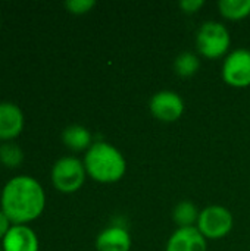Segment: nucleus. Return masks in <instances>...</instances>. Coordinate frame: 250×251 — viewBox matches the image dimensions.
I'll use <instances>...</instances> for the list:
<instances>
[{"mask_svg":"<svg viewBox=\"0 0 250 251\" xmlns=\"http://www.w3.org/2000/svg\"><path fill=\"white\" fill-rule=\"evenodd\" d=\"M10 226H12V224H10V221L7 219V216L0 210V241L4 238V235L7 234V231L10 229Z\"/></svg>","mask_w":250,"mask_h":251,"instance_id":"nucleus-19","label":"nucleus"},{"mask_svg":"<svg viewBox=\"0 0 250 251\" xmlns=\"http://www.w3.org/2000/svg\"><path fill=\"white\" fill-rule=\"evenodd\" d=\"M149 109L158 121L175 122L184 112V101L175 91L162 90L150 99Z\"/></svg>","mask_w":250,"mask_h":251,"instance_id":"nucleus-7","label":"nucleus"},{"mask_svg":"<svg viewBox=\"0 0 250 251\" xmlns=\"http://www.w3.org/2000/svg\"><path fill=\"white\" fill-rule=\"evenodd\" d=\"M233 215L224 206H208L200 215L196 228L206 240H221L233 229Z\"/></svg>","mask_w":250,"mask_h":251,"instance_id":"nucleus-5","label":"nucleus"},{"mask_svg":"<svg viewBox=\"0 0 250 251\" xmlns=\"http://www.w3.org/2000/svg\"><path fill=\"white\" fill-rule=\"evenodd\" d=\"M94 6H96V1L94 0H68L65 3V7L72 15H85Z\"/></svg>","mask_w":250,"mask_h":251,"instance_id":"nucleus-17","label":"nucleus"},{"mask_svg":"<svg viewBox=\"0 0 250 251\" xmlns=\"http://www.w3.org/2000/svg\"><path fill=\"white\" fill-rule=\"evenodd\" d=\"M38 237L28 225H12L1 240L3 251H38Z\"/></svg>","mask_w":250,"mask_h":251,"instance_id":"nucleus-9","label":"nucleus"},{"mask_svg":"<svg viewBox=\"0 0 250 251\" xmlns=\"http://www.w3.org/2000/svg\"><path fill=\"white\" fill-rule=\"evenodd\" d=\"M25 125L24 112L12 101L0 103V143L13 141Z\"/></svg>","mask_w":250,"mask_h":251,"instance_id":"nucleus-8","label":"nucleus"},{"mask_svg":"<svg viewBox=\"0 0 250 251\" xmlns=\"http://www.w3.org/2000/svg\"><path fill=\"white\" fill-rule=\"evenodd\" d=\"M0 251H3V250H0Z\"/></svg>","mask_w":250,"mask_h":251,"instance_id":"nucleus-20","label":"nucleus"},{"mask_svg":"<svg viewBox=\"0 0 250 251\" xmlns=\"http://www.w3.org/2000/svg\"><path fill=\"white\" fill-rule=\"evenodd\" d=\"M24 162V150L13 141L0 143V163L4 168L15 169Z\"/></svg>","mask_w":250,"mask_h":251,"instance_id":"nucleus-16","label":"nucleus"},{"mask_svg":"<svg viewBox=\"0 0 250 251\" xmlns=\"http://www.w3.org/2000/svg\"><path fill=\"white\" fill-rule=\"evenodd\" d=\"M222 79L234 88L250 85V50L237 49L231 51L222 63Z\"/></svg>","mask_w":250,"mask_h":251,"instance_id":"nucleus-6","label":"nucleus"},{"mask_svg":"<svg viewBox=\"0 0 250 251\" xmlns=\"http://www.w3.org/2000/svg\"><path fill=\"white\" fill-rule=\"evenodd\" d=\"M200 68V59L197 54L192 53V51H183L175 57L174 62V69L177 72V75L183 76V78H189L193 76Z\"/></svg>","mask_w":250,"mask_h":251,"instance_id":"nucleus-15","label":"nucleus"},{"mask_svg":"<svg viewBox=\"0 0 250 251\" xmlns=\"http://www.w3.org/2000/svg\"><path fill=\"white\" fill-rule=\"evenodd\" d=\"M83 163L87 175L100 184L118 182L127 171V162L122 153L106 141L93 143L85 151Z\"/></svg>","mask_w":250,"mask_h":251,"instance_id":"nucleus-2","label":"nucleus"},{"mask_svg":"<svg viewBox=\"0 0 250 251\" xmlns=\"http://www.w3.org/2000/svg\"><path fill=\"white\" fill-rule=\"evenodd\" d=\"M206 238L196 226L177 228L167 243L165 251H206Z\"/></svg>","mask_w":250,"mask_h":251,"instance_id":"nucleus-10","label":"nucleus"},{"mask_svg":"<svg viewBox=\"0 0 250 251\" xmlns=\"http://www.w3.org/2000/svg\"><path fill=\"white\" fill-rule=\"evenodd\" d=\"M46 207V193L41 184L29 175L9 179L0 194V210L12 225H27L41 216Z\"/></svg>","mask_w":250,"mask_h":251,"instance_id":"nucleus-1","label":"nucleus"},{"mask_svg":"<svg viewBox=\"0 0 250 251\" xmlns=\"http://www.w3.org/2000/svg\"><path fill=\"white\" fill-rule=\"evenodd\" d=\"M85 176L87 172L83 160L74 156H65L57 159L50 174L53 187L63 194L77 193L84 185Z\"/></svg>","mask_w":250,"mask_h":251,"instance_id":"nucleus-3","label":"nucleus"},{"mask_svg":"<svg viewBox=\"0 0 250 251\" xmlns=\"http://www.w3.org/2000/svg\"><path fill=\"white\" fill-rule=\"evenodd\" d=\"M218 7L221 15L230 21H240L250 15V0H221Z\"/></svg>","mask_w":250,"mask_h":251,"instance_id":"nucleus-14","label":"nucleus"},{"mask_svg":"<svg viewBox=\"0 0 250 251\" xmlns=\"http://www.w3.org/2000/svg\"><path fill=\"white\" fill-rule=\"evenodd\" d=\"M230 32L221 22H205L196 35V47L206 59H220L225 56L230 49Z\"/></svg>","mask_w":250,"mask_h":251,"instance_id":"nucleus-4","label":"nucleus"},{"mask_svg":"<svg viewBox=\"0 0 250 251\" xmlns=\"http://www.w3.org/2000/svg\"><path fill=\"white\" fill-rule=\"evenodd\" d=\"M97 251H130L131 237L122 226H109L103 229L96 238Z\"/></svg>","mask_w":250,"mask_h":251,"instance_id":"nucleus-11","label":"nucleus"},{"mask_svg":"<svg viewBox=\"0 0 250 251\" xmlns=\"http://www.w3.org/2000/svg\"><path fill=\"white\" fill-rule=\"evenodd\" d=\"M203 4H205L203 0H183V1H180V7L186 13H196Z\"/></svg>","mask_w":250,"mask_h":251,"instance_id":"nucleus-18","label":"nucleus"},{"mask_svg":"<svg viewBox=\"0 0 250 251\" xmlns=\"http://www.w3.org/2000/svg\"><path fill=\"white\" fill-rule=\"evenodd\" d=\"M199 209L192 203V201H181L175 206L172 212L174 222L177 224L178 228H189V226H196L199 221Z\"/></svg>","mask_w":250,"mask_h":251,"instance_id":"nucleus-13","label":"nucleus"},{"mask_svg":"<svg viewBox=\"0 0 250 251\" xmlns=\"http://www.w3.org/2000/svg\"><path fill=\"white\" fill-rule=\"evenodd\" d=\"M62 143L72 151H87L93 144V138L85 126L69 125L62 131Z\"/></svg>","mask_w":250,"mask_h":251,"instance_id":"nucleus-12","label":"nucleus"}]
</instances>
